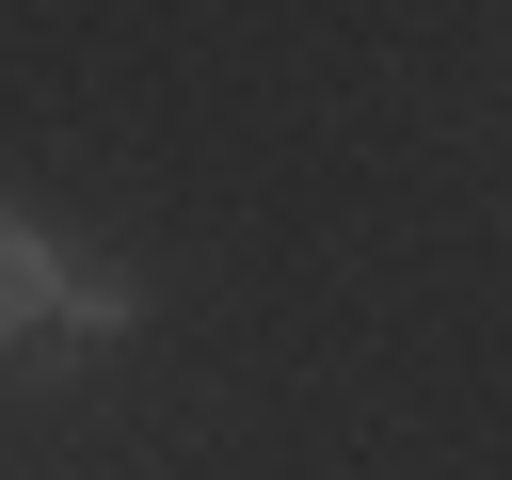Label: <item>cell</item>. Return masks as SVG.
<instances>
[{
	"label": "cell",
	"mask_w": 512,
	"mask_h": 480,
	"mask_svg": "<svg viewBox=\"0 0 512 480\" xmlns=\"http://www.w3.org/2000/svg\"><path fill=\"white\" fill-rule=\"evenodd\" d=\"M48 304H64V256H48V240H32L16 208H0V336H32Z\"/></svg>",
	"instance_id": "obj_1"
},
{
	"label": "cell",
	"mask_w": 512,
	"mask_h": 480,
	"mask_svg": "<svg viewBox=\"0 0 512 480\" xmlns=\"http://www.w3.org/2000/svg\"><path fill=\"white\" fill-rule=\"evenodd\" d=\"M128 320H144L128 272H64V304H48V336H128Z\"/></svg>",
	"instance_id": "obj_2"
}]
</instances>
